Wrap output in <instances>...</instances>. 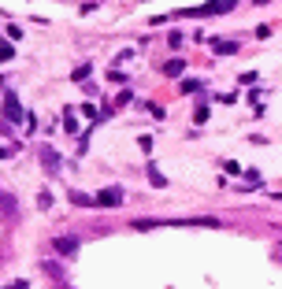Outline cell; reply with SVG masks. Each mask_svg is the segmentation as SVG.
I'll use <instances>...</instances> for the list:
<instances>
[{
    "instance_id": "obj_17",
    "label": "cell",
    "mask_w": 282,
    "mask_h": 289,
    "mask_svg": "<svg viewBox=\"0 0 282 289\" xmlns=\"http://www.w3.org/2000/svg\"><path fill=\"white\" fill-rule=\"evenodd\" d=\"M63 130H67V134H78V123H74L71 111H67V123H63Z\"/></svg>"
},
{
    "instance_id": "obj_21",
    "label": "cell",
    "mask_w": 282,
    "mask_h": 289,
    "mask_svg": "<svg viewBox=\"0 0 282 289\" xmlns=\"http://www.w3.org/2000/svg\"><path fill=\"white\" fill-rule=\"evenodd\" d=\"M278 248H282V245H278Z\"/></svg>"
},
{
    "instance_id": "obj_19",
    "label": "cell",
    "mask_w": 282,
    "mask_h": 289,
    "mask_svg": "<svg viewBox=\"0 0 282 289\" xmlns=\"http://www.w3.org/2000/svg\"><path fill=\"white\" fill-rule=\"evenodd\" d=\"M8 156H12V148H4V145H0V160H8Z\"/></svg>"
},
{
    "instance_id": "obj_15",
    "label": "cell",
    "mask_w": 282,
    "mask_h": 289,
    "mask_svg": "<svg viewBox=\"0 0 282 289\" xmlns=\"http://www.w3.org/2000/svg\"><path fill=\"white\" fill-rule=\"evenodd\" d=\"M15 49H12V41H0V60H12Z\"/></svg>"
},
{
    "instance_id": "obj_2",
    "label": "cell",
    "mask_w": 282,
    "mask_h": 289,
    "mask_svg": "<svg viewBox=\"0 0 282 289\" xmlns=\"http://www.w3.org/2000/svg\"><path fill=\"white\" fill-rule=\"evenodd\" d=\"M97 204H100V208H119V204H123V189H100Z\"/></svg>"
},
{
    "instance_id": "obj_5",
    "label": "cell",
    "mask_w": 282,
    "mask_h": 289,
    "mask_svg": "<svg viewBox=\"0 0 282 289\" xmlns=\"http://www.w3.org/2000/svg\"><path fill=\"white\" fill-rule=\"evenodd\" d=\"M52 245H56L60 256H74V252H78V237H56Z\"/></svg>"
},
{
    "instance_id": "obj_18",
    "label": "cell",
    "mask_w": 282,
    "mask_h": 289,
    "mask_svg": "<svg viewBox=\"0 0 282 289\" xmlns=\"http://www.w3.org/2000/svg\"><path fill=\"white\" fill-rule=\"evenodd\" d=\"M4 289H30V282H23V278H19V282H8Z\"/></svg>"
},
{
    "instance_id": "obj_4",
    "label": "cell",
    "mask_w": 282,
    "mask_h": 289,
    "mask_svg": "<svg viewBox=\"0 0 282 289\" xmlns=\"http://www.w3.org/2000/svg\"><path fill=\"white\" fill-rule=\"evenodd\" d=\"M0 215H4V219H15V215H19L15 197H12V193H4V189H0Z\"/></svg>"
},
{
    "instance_id": "obj_8",
    "label": "cell",
    "mask_w": 282,
    "mask_h": 289,
    "mask_svg": "<svg viewBox=\"0 0 282 289\" xmlns=\"http://www.w3.org/2000/svg\"><path fill=\"white\" fill-rule=\"evenodd\" d=\"M182 71H186V63H182V60H167V63H164V74H167V78H178Z\"/></svg>"
},
{
    "instance_id": "obj_12",
    "label": "cell",
    "mask_w": 282,
    "mask_h": 289,
    "mask_svg": "<svg viewBox=\"0 0 282 289\" xmlns=\"http://www.w3.org/2000/svg\"><path fill=\"white\" fill-rule=\"evenodd\" d=\"M71 78H74V82H82V78H89V63H82V67H74V71H71Z\"/></svg>"
},
{
    "instance_id": "obj_11",
    "label": "cell",
    "mask_w": 282,
    "mask_h": 289,
    "mask_svg": "<svg viewBox=\"0 0 282 289\" xmlns=\"http://www.w3.org/2000/svg\"><path fill=\"white\" fill-rule=\"evenodd\" d=\"M193 123H197V126H204V123H208V108H204V104H197V111H193Z\"/></svg>"
},
{
    "instance_id": "obj_9",
    "label": "cell",
    "mask_w": 282,
    "mask_h": 289,
    "mask_svg": "<svg viewBox=\"0 0 282 289\" xmlns=\"http://www.w3.org/2000/svg\"><path fill=\"white\" fill-rule=\"evenodd\" d=\"M149 182H153L156 189H164V185H167V178H164V174L156 171V163H149Z\"/></svg>"
},
{
    "instance_id": "obj_20",
    "label": "cell",
    "mask_w": 282,
    "mask_h": 289,
    "mask_svg": "<svg viewBox=\"0 0 282 289\" xmlns=\"http://www.w3.org/2000/svg\"><path fill=\"white\" fill-rule=\"evenodd\" d=\"M252 4H256V8H260V4H267V0H252Z\"/></svg>"
},
{
    "instance_id": "obj_13",
    "label": "cell",
    "mask_w": 282,
    "mask_h": 289,
    "mask_svg": "<svg viewBox=\"0 0 282 289\" xmlns=\"http://www.w3.org/2000/svg\"><path fill=\"white\" fill-rule=\"evenodd\" d=\"M41 271H49L52 278H60L63 271H60V263H52V259H45V263H41Z\"/></svg>"
},
{
    "instance_id": "obj_1",
    "label": "cell",
    "mask_w": 282,
    "mask_h": 289,
    "mask_svg": "<svg viewBox=\"0 0 282 289\" xmlns=\"http://www.w3.org/2000/svg\"><path fill=\"white\" fill-rule=\"evenodd\" d=\"M4 123H26L23 104H19V97H15V93H4Z\"/></svg>"
},
{
    "instance_id": "obj_14",
    "label": "cell",
    "mask_w": 282,
    "mask_h": 289,
    "mask_svg": "<svg viewBox=\"0 0 282 289\" xmlns=\"http://www.w3.org/2000/svg\"><path fill=\"white\" fill-rule=\"evenodd\" d=\"M178 89H182V93H197V89H201V82H197V78H186Z\"/></svg>"
},
{
    "instance_id": "obj_10",
    "label": "cell",
    "mask_w": 282,
    "mask_h": 289,
    "mask_svg": "<svg viewBox=\"0 0 282 289\" xmlns=\"http://www.w3.org/2000/svg\"><path fill=\"white\" fill-rule=\"evenodd\" d=\"M82 115H86L89 123H100V119H104V115H100V111L93 108V104H82Z\"/></svg>"
},
{
    "instance_id": "obj_16",
    "label": "cell",
    "mask_w": 282,
    "mask_h": 289,
    "mask_svg": "<svg viewBox=\"0 0 282 289\" xmlns=\"http://www.w3.org/2000/svg\"><path fill=\"white\" fill-rule=\"evenodd\" d=\"M130 100H134V97H130V89H123V93H115V104H119V108H123V104H130Z\"/></svg>"
},
{
    "instance_id": "obj_3",
    "label": "cell",
    "mask_w": 282,
    "mask_h": 289,
    "mask_svg": "<svg viewBox=\"0 0 282 289\" xmlns=\"http://www.w3.org/2000/svg\"><path fill=\"white\" fill-rule=\"evenodd\" d=\"M37 156H41V167L49 174H60V156H56V148H41Z\"/></svg>"
},
{
    "instance_id": "obj_6",
    "label": "cell",
    "mask_w": 282,
    "mask_h": 289,
    "mask_svg": "<svg viewBox=\"0 0 282 289\" xmlns=\"http://www.w3.org/2000/svg\"><path fill=\"white\" fill-rule=\"evenodd\" d=\"M71 204H74V208H100L97 197H89V193H78V189L71 193Z\"/></svg>"
},
{
    "instance_id": "obj_7",
    "label": "cell",
    "mask_w": 282,
    "mask_h": 289,
    "mask_svg": "<svg viewBox=\"0 0 282 289\" xmlns=\"http://www.w3.org/2000/svg\"><path fill=\"white\" fill-rule=\"evenodd\" d=\"M212 52L215 56H234L238 52V41H212Z\"/></svg>"
}]
</instances>
